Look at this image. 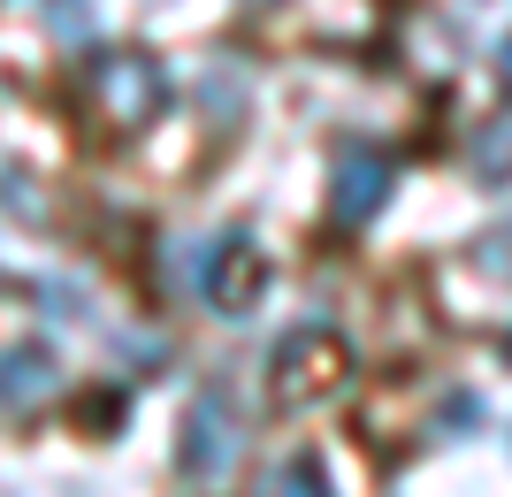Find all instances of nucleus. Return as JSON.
Segmentation results:
<instances>
[{
    "label": "nucleus",
    "mask_w": 512,
    "mask_h": 497,
    "mask_svg": "<svg viewBox=\"0 0 512 497\" xmlns=\"http://www.w3.org/2000/svg\"><path fill=\"white\" fill-rule=\"evenodd\" d=\"M245 452V421L222 390H199L192 406H184V429H176V467L192 482H222Z\"/></svg>",
    "instance_id": "f257e3e1"
},
{
    "label": "nucleus",
    "mask_w": 512,
    "mask_h": 497,
    "mask_svg": "<svg viewBox=\"0 0 512 497\" xmlns=\"http://www.w3.org/2000/svg\"><path fill=\"white\" fill-rule=\"evenodd\" d=\"M100 100L123 130H146L153 115H161V100H169V77H161L153 54H107L100 62Z\"/></svg>",
    "instance_id": "f03ea898"
},
{
    "label": "nucleus",
    "mask_w": 512,
    "mask_h": 497,
    "mask_svg": "<svg viewBox=\"0 0 512 497\" xmlns=\"http://www.w3.org/2000/svg\"><path fill=\"white\" fill-rule=\"evenodd\" d=\"M390 184H398V169H390L383 153H337V169H329V215L344 230H360V222L383 215Z\"/></svg>",
    "instance_id": "7ed1b4c3"
},
{
    "label": "nucleus",
    "mask_w": 512,
    "mask_h": 497,
    "mask_svg": "<svg viewBox=\"0 0 512 497\" xmlns=\"http://www.w3.org/2000/svg\"><path fill=\"white\" fill-rule=\"evenodd\" d=\"M268 291V260H260V245L245 238V230H230V238L214 245V276H207V299L222 306V314H253V299Z\"/></svg>",
    "instance_id": "20e7f679"
},
{
    "label": "nucleus",
    "mask_w": 512,
    "mask_h": 497,
    "mask_svg": "<svg viewBox=\"0 0 512 497\" xmlns=\"http://www.w3.org/2000/svg\"><path fill=\"white\" fill-rule=\"evenodd\" d=\"M54 390V352L46 345H8L0 352V406H39Z\"/></svg>",
    "instance_id": "39448f33"
},
{
    "label": "nucleus",
    "mask_w": 512,
    "mask_h": 497,
    "mask_svg": "<svg viewBox=\"0 0 512 497\" xmlns=\"http://www.w3.org/2000/svg\"><path fill=\"white\" fill-rule=\"evenodd\" d=\"M474 176H482V184H512V115L482 123V138H474Z\"/></svg>",
    "instance_id": "423d86ee"
},
{
    "label": "nucleus",
    "mask_w": 512,
    "mask_h": 497,
    "mask_svg": "<svg viewBox=\"0 0 512 497\" xmlns=\"http://www.w3.org/2000/svg\"><path fill=\"white\" fill-rule=\"evenodd\" d=\"M268 497H329V475H321V459H314V452L276 459V475H268Z\"/></svg>",
    "instance_id": "0eeeda50"
},
{
    "label": "nucleus",
    "mask_w": 512,
    "mask_h": 497,
    "mask_svg": "<svg viewBox=\"0 0 512 497\" xmlns=\"http://www.w3.org/2000/svg\"><path fill=\"white\" fill-rule=\"evenodd\" d=\"M474 268L497 283H512V222H497V230H482V245H474Z\"/></svg>",
    "instance_id": "6e6552de"
},
{
    "label": "nucleus",
    "mask_w": 512,
    "mask_h": 497,
    "mask_svg": "<svg viewBox=\"0 0 512 497\" xmlns=\"http://www.w3.org/2000/svg\"><path fill=\"white\" fill-rule=\"evenodd\" d=\"M46 31H54V39H85L92 31V0H46Z\"/></svg>",
    "instance_id": "1a4fd4ad"
},
{
    "label": "nucleus",
    "mask_w": 512,
    "mask_h": 497,
    "mask_svg": "<svg viewBox=\"0 0 512 497\" xmlns=\"http://www.w3.org/2000/svg\"><path fill=\"white\" fill-rule=\"evenodd\" d=\"M474 421H490V406H482V398H451V406H444V429H436V436H474Z\"/></svg>",
    "instance_id": "9d476101"
},
{
    "label": "nucleus",
    "mask_w": 512,
    "mask_h": 497,
    "mask_svg": "<svg viewBox=\"0 0 512 497\" xmlns=\"http://www.w3.org/2000/svg\"><path fill=\"white\" fill-rule=\"evenodd\" d=\"M207 108H214V115L245 108V77H237V85H230V69H214V77H207Z\"/></svg>",
    "instance_id": "9b49d317"
},
{
    "label": "nucleus",
    "mask_w": 512,
    "mask_h": 497,
    "mask_svg": "<svg viewBox=\"0 0 512 497\" xmlns=\"http://www.w3.org/2000/svg\"><path fill=\"white\" fill-rule=\"evenodd\" d=\"M497 77L512 85V31H505V46H497Z\"/></svg>",
    "instance_id": "f8f14e48"
}]
</instances>
